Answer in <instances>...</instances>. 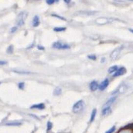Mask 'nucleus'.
Segmentation results:
<instances>
[{
  "label": "nucleus",
  "instance_id": "nucleus-1",
  "mask_svg": "<svg viewBox=\"0 0 133 133\" xmlns=\"http://www.w3.org/2000/svg\"><path fill=\"white\" fill-rule=\"evenodd\" d=\"M125 48V45H121L116 48L114 50H113L111 51V53L110 55V58L112 60V61H115L117 60L119 57H120V55H121L122 51H123V49Z\"/></svg>",
  "mask_w": 133,
  "mask_h": 133
},
{
  "label": "nucleus",
  "instance_id": "nucleus-2",
  "mask_svg": "<svg viewBox=\"0 0 133 133\" xmlns=\"http://www.w3.org/2000/svg\"><path fill=\"white\" fill-rule=\"evenodd\" d=\"M84 108H85V102L83 100H79L72 107V111L75 114H79L80 112H82Z\"/></svg>",
  "mask_w": 133,
  "mask_h": 133
},
{
  "label": "nucleus",
  "instance_id": "nucleus-3",
  "mask_svg": "<svg viewBox=\"0 0 133 133\" xmlns=\"http://www.w3.org/2000/svg\"><path fill=\"white\" fill-rule=\"evenodd\" d=\"M27 16V12H21L19 13L18 16H17V20H16V25L17 27H22L24 24L25 19Z\"/></svg>",
  "mask_w": 133,
  "mask_h": 133
},
{
  "label": "nucleus",
  "instance_id": "nucleus-4",
  "mask_svg": "<svg viewBox=\"0 0 133 133\" xmlns=\"http://www.w3.org/2000/svg\"><path fill=\"white\" fill-rule=\"evenodd\" d=\"M52 48L58 50H66L70 48V45L68 44H62L59 41H56L52 44Z\"/></svg>",
  "mask_w": 133,
  "mask_h": 133
},
{
  "label": "nucleus",
  "instance_id": "nucleus-5",
  "mask_svg": "<svg viewBox=\"0 0 133 133\" xmlns=\"http://www.w3.org/2000/svg\"><path fill=\"white\" fill-rule=\"evenodd\" d=\"M128 89V86L125 83H123V84H121L119 86V87L115 89L114 91H113V93H111V95H115L116 93H125L127 91V89Z\"/></svg>",
  "mask_w": 133,
  "mask_h": 133
},
{
  "label": "nucleus",
  "instance_id": "nucleus-6",
  "mask_svg": "<svg viewBox=\"0 0 133 133\" xmlns=\"http://www.w3.org/2000/svg\"><path fill=\"white\" fill-rule=\"evenodd\" d=\"M109 83H110V81H109V79H105L104 80H103L102 82L99 84V87H98V89H100V91H104V89H107V87L109 86Z\"/></svg>",
  "mask_w": 133,
  "mask_h": 133
},
{
  "label": "nucleus",
  "instance_id": "nucleus-7",
  "mask_svg": "<svg viewBox=\"0 0 133 133\" xmlns=\"http://www.w3.org/2000/svg\"><path fill=\"white\" fill-rule=\"evenodd\" d=\"M126 68L125 67H120L118 68V69L114 72V73H113V77H119V76H122L123 75H125L126 73Z\"/></svg>",
  "mask_w": 133,
  "mask_h": 133
},
{
  "label": "nucleus",
  "instance_id": "nucleus-8",
  "mask_svg": "<svg viewBox=\"0 0 133 133\" xmlns=\"http://www.w3.org/2000/svg\"><path fill=\"white\" fill-rule=\"evenodd\" d=\"M98 87H99V84L97 82V81L93 80L92 82L89 83V89L92 92H95L97 89H98Z\"/></svg>",
  "mask_w": 133,
  "mask_h": 133
},
{
  "label": "nucleus",
  "instance_id": "nucleus-9",
  "mask_svg": "<svg viewBox=\"0 0 133 133\" xmlns=\"http://www.w3.org/2000/svg\"><path fill=\"white\" fill-rule=\"evenodd\" d=\"M111 112V106H108V107H104L101 111V115L102 116H106V115L109 114Z\"/></svg>",
  "mask_w": 133,
  "mask_h": 133
},
{
  "label": "nucleus",
  "instance_id": "nucleus-10",
  "mask_svg": "<svg viewBox=\"0 0 133 133\" xmlns=\"http://www.w3.org/2000/svg\"><path fill=\"white\" fill-rule=\"evenodd\" d=\"M32 25L33 27H37L40 25V18L37 15H35L33 16L32 20Z\"/></svg>",
  "mask_w": 133,
  "mask_h": 133
},
{
  "label": "nucleus",
  "instance_id": "nucleus-11",
  "mask_svg": "<svg viewBox=\"0 0 133 133\" xmlns=\"http://www.w3.org/2000/svg\"><path fill=\"white\" fill-rule=\"evenodd\" d=\"M116 99H117V96H114V97H111L110 99H108V100L106 101V103L104 104V107L111 106L115 100H116Z\"/></svg>",
  "mask_w": 133,
  "mask_h": 133
},
{
  "label": "nucleus",
  "instance_id": "nucleus-12",
  "mask_svg": "<svg viewBox=\"0 0 133 133\" xmlns=\"http://www.w3.org/2000/svg\"><path fill=\"white\" fill-rule=\"evenodd\" d=\"M44 108H45L44 104H43V103L37 104H33L31 107V109H38V110H43L44 109Z\"/></svg>",
  "mask_w": 133,
  "mask_h": 133
},
{
  "label": "nucleus",
  "instance_id": "nucleus-13",
  "mask_svg": "<svg viewBox=\"0 0 133 133\" xmlns=\"http://www.w3.org/2000/svg\"><path fill=\"white\" fill-rule=\"evenodd\" d=\"M96 22L98 24H105V23H108L109 22V20H108V19L104 18V17H100V18L97 19L96 20Z\"/></svg>",
  "mask_w": 133,
  "mask_h": 133
},
{
  "label": "nucleus",
  "instance_id": "nucleus-14",
  "mask_svg": "<svg viewBox=\"0 0 133 133\" xmlns=\"http://www.w3.org/2000/svg\"><path fill=\"white\" fill-rule=\"evenodd\" d=\"M118 69V66H111L108 68V72L109 74H113L115 72H116L117 70Z\"/></svg>",
  "mask_w": 133,
  "mask_h": 133
},
{
  "label": "nucleus",
  "instance_id": "nucleus-15",
  "mask_svg": "<svg viewBox=\"0 0 133 133\" xmlns=\"http://www.w3.org/2000/svg\"><path fill=\"white\" fill-rule=\"evenodd\" d=\"M22 125V122H7L6 123V125H12V126H18Z\"/></svg>",
  "mask_w": 133,
  "mask_h": 133
},
{
  "label": "nucleus",
  "instance_id": "nucleus-16",
  "mask_svg": "<svg viewBox=\"0 0 133 133\" xmlns=\"http://www.w3.org/2000/svg\"><path fill=\"white\" fill-rule=\"evenodd\" d=\"M96 114H97V109H93L92 111V113H91V116H90V120H89V122H93L94 121V119H95V117H96Z\"/></svg>",
  "mask_w": 133,
  "mask_h": 133
},
{
  "label": "nucleus",
  "instance_id": "nucleus-17",
  "mask_svg": "<svg viewBox=\"0 0 133 133\" xmlns=\"http://www.w3.org/2000/svg\"><path fill=\"white\" fill-rule=\"evenodd\" d=\"M61 93H62V89H61V87H57L55 89V90H54V95L55 96H59L60 94H61Z\"/></svg>",
  "mask_w": 133,
  "mask_h": 133
},
{
  "label": "nucleus",
  "instance_id": "nucleus-18",
  "mask_svg": "<svg viewBox=\"0 0 133 133\" xmlns=\"http://www.w3.org/2000/svg\"><path fill=\"white\" fill-rule=\"evenodd\" d=\"M54 31L55 32H63V31H65L66 30V27H55L54 29Z\"/></svg>",
  "mask_w": 133,
  "mask_h": 133
},
{
  "label": "nucleus",
  "instance_id": "nucleus-19",
  "mask_svg": "<svg viewBox=\"0 0 133 133\" xmlns=\"http://www.w3.org/2000/svg\"><path fill=\"white\" fill-rule=\"evenodd\" d=\"M14 72H16L18 74H31V72H28V71H24V70H18V69H14L12 70Z\"/></svg>",
  "mask_w": 133,
  "mask_h": 133
},
{
  "label": "nucleus",
  "instance_id": "nucleus-20",
  "mask_svg": "<svg viewBox=\"0 0 133 133\" xmlns=\"http://www.w3.org/2000/svg\"><path fill=\"white\" fill-rule=\"evenodd\" d=\"M78 13H79V14H85V15H93V14H95V13H97V12H91V11H89V12H88V11H87V12H84V11H81V12H79Z\"/></svg>",
  "mask_w": 133,
  "mask_h": 133
},
{
  "label": "nucleus",
  "instance_id": "nucleus-21",
  "mask_svg": "<svg viewBox=\"0 0 133 133\" xmlns=\"http://www.w3.org/2000/svg\"><path fill=\"white\" fill-rule=\"evenodd\" d=\"M6 52L8 54H12V52H13V46H12V45L9 46L7 50H6Z\"/></svg>",
  "mask_w": 133,
  "mask_h": 133
},
{
  "label": "nucleus",
  "instance_id": "nucleus-22",
  "mask_svg": "<svg viewBox=\"0 0 133 133\" xmlns=\"http://www.w3.org/2000/svg\"><path fill=\"white\" fill-rule=\"evenodd\" d=\"M51 16H55V17H57L58 19H60V20H64V21H66V18H64V17H62V16H58V15L55 14V13H52V14H51Z\"/></svg>",
  "mask_w": 133,
  "mask_h": 133
},
{
  "label": "nucleus",
  "instance_id": "nucleus-23",
  "mask_svg": "<svg viewBox=\"0 0 133 133\" xmlns=\"http://www.w3.org/2000/svg\"><path fill=\"white\" fill-rule=\"evenodd\" d=\"M51 128H52V123L51 122H48V123H47V130L50 131L51 129Z\"/></svg>",
  "mask_w": 133,
  "mask_h": 133
},
{
  "label": "nucleus",
  "instance_id": "nucleus-24",
  "mask_svg": "<svg viewBox=\"0 0 133 133\" xmlns=\"http://www.w3.org/2000/svg\"><path fill=\"white\" fill-rule=\"evenodd\" d=\"M24 87H25V83L23 82H21V83H18V88L20 89H24Z\"/></svg>",
  "mask_w": 133,
  "mask_h": 133
},
{
  "label": "nucleus",
  "instance_id": "nucleus-25",
  "mask_svg": "<svg viewBox=\"0 0 133 133\" xmlns=\"http://www.w3.org/2000/svg\"><path fill=\"white\" fill-rule=\"evenodd\" d=\"M115 129H116V127H115V126H113V127H111L109 130L107 131L105 133H113V132L115 131Z\"/></svg>",
  "mask_w": 133,
  "mask_h": 133
},
{
  "label": "nucleus",
  "instance_id": "nucleus-26",
  "mask_svg": "<svg viewBox=\"0 0 133 133\" xmlns=\"http://www.w3.org/2000/svg\"><path fill=\"white\" fill-rule=\"evenodd\" d=\"M88 58L90 60H93V61H95L97 59V56L95 55H88Z\"/></svg>",
  "mask_w": 133,
  "mask_h": 133
},
{
  "label": "nucleus",
  "instance_id": "nucleus-27",
  "mask_svg": "<svg viewBox=\"0 0 133 133\" xmlns=\"http://www.w3.org/2000/svg\"><path fill=\"white\" fill-rule=\"evenodd\" d=\"M17 29H18V27L17 26H15V27H12L11 29H10V33H14L17 31Z\"/></svg>",
  "mask_w": 133,
  "mask_h": 133
},
{
  "label": "nucleus",
  "instance_id": "nucleus-28",
  "mask_svg": "<svg viewBox=\"0 0 133 133\" xmlns=\"http://www.w3.org/2000/svg\"><path fill=\"white\" fill-rule=\"evenodd\" d=\"M55 2V0H46V3L48 5H53Z\"/></svg>",
  "mask_w": 133,
  "mask_h": 133
},
{
  "label": "nucleus",
  "instance_id": "nucleus-29",
  "mask_svg": "<svg viewBox=\"0 0 133 133\" xmlns=\"http://www.w3.org/2000/svg\"><path fill=\"white\" fill-rule=\"evenodd\" d=\"M7 64L6 61H0V66H5Z\"/></svg>",
  "mask_w": 133,
  "mask_h": 133
},
{
  "label": "nucleus",
  "instance_id": "nucleus-30",
  "mask_svg": "<svg viewBox=\"0 0 133 133\" xmlns=\"http://www.w3.org/2000/svg\"><path fill=\"white\" fill-rule=\"evenodd\" d=\"M37 48L39 49V50H42V51L44 50V48L43 46H41V45H37Z\"/></svg>",
  "mask_w": 133,
  "mask_h": 133
},
{
  "label": "nucleus",
  "instance_id": "nucleus-31",
  "mask_svg": "<svg viewBox=\"0 0 133 133\" xmlns=\"http://www.w3.org/2000/svg\"><path fill=\"white\" fill-rule=\"evenodd\" d=\"M120 133H131V132L129 130H124V131H122Z\"/></svg>",
  "mask_w": 133,
  "mask_h": 133
},
{
  "label": "nucleus",
  "instance_id": "nucleus-32",
  "mask_svg": "<svg viewBox=\"0 0 133 133\" xmlns=\"http://www.w3.org/2000/svg\"><path fill=\"white\" fill-rule=\"evenodd\" d=\"M63 1L65 2V3H66V4H67V5H68V4H69V3L71 2L72 0H63Z\"/></svg>",
  "mask_w": 133,
  "mask_h": 133
},
{
  "label": "nucleus",
  "instance_id": "nucleus-33",
  "mask_svg": "<svg viewBox=\"0 0 133 133\" xmlns=\"http://www.w3.org/2000/svg\"><path fill=\"white\" fill-rule=\"evenodd\" d=\"M104 62H105V58L103 57V58H101V61H100V62H101V63H104Z\"/></svg>",
  "mask_w": 133,
  "mask_h": 133
},
{
  "label": "nucleus",
  "instance_id": "nucleus-34",
  "mask_svg": "<svg viewBox=\"0 0 133 133\" xmlns=\"http://www.w3.org/2000/svg\"><path fill=\"white\" fill-rule=\"evenodd\" d=\"M128 31H129L131 33H133V29H131V28H129V29H128Z\"/></svg>",
  "mask_w": 133,
  "mask_h": 133
},
{
  "label": "nucleus",
  "instance_id": "nucleus-35",
  "mask_svg": "<svg viewBox=\"0 0 133 133\" xmlns=\"http://www.w3.org/2000/svg\"><path fill=\"white\" fill-rule=\"evenodd\" d=\"M59 1V0H55V2H58Z\"/></svg>",
  "mask_w": 133,
  "mask_h": 133
},
{
  "label": "nucleus",
  "instance_id": "nucleus-36",
  "mask_svg": "<svg viewBox=\"0 0 133 133\" xmlns=\"http://www.w3.org/2000/svg\"><path fill=\"white\" fill-rule=\"evenodd\" d=\"M128 1H132L133 2V0H128Z\"/></svg>",
  "mask_w": 133,
  "mask_h": 133
},
{
  "label": "nucleus",
  "instance_id": "nucleus-37",
  "mask_svg": "<svg viewBox=\"0 0 133 133\" xmlns=\"http://www.w3.org/2000/svg\"><path fill=\"white\" fill-rule=\"evenodd\" d=\"M1 83H1V82H0V84H1Z\"/></svg>",
  "mask_w": 133,
  "mask_h": 133
}]
</instances>
